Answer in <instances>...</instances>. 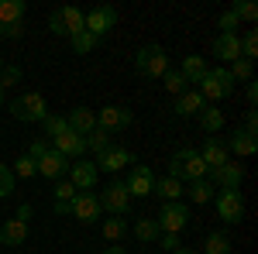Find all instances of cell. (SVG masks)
<instances>
[{
    "instance_id": "obj_1",
    "label": "cell",
    "mask_w": 258,
    "mask_h": 254,
    "mask_svg": "<svg viewBox=\"0 0 258 254\" xmlns=\"http://www.w3.org/2000/svg\"><path fill=\"white\" fill-rule=\"evenodd\" d=\"M28 158L35 161V172L45 179H62L69 172V161L52 148V144H45V141H31V148H28Z\"/></svg>"
},
{
    "instance_id": "obj_2",
    "label": "cell",
    "mask_w": 258,
    "mask_h": 254,
    "mask_svg": "<svg viewBox=\"0 0 258 254\" xmlns=\"http://www.w3.org/2000/svg\"><path fill=\"white\" fill-rule=\"evenodd\" d=\"M169 176L179 179V182H197V179H207V165H203L200 151L179 148L176 155L169 158Z\"/></svg>"
},
{
    "instance_id": "obj_3",
    "label": "cell",
    "mask_w": 258,
    "mask_h": 254,
    "mask_svg": "<svg viewBox=\"0 0 258 254\" xmlns=\"http://www.w3.org/2000/svg\"><path fill=\"white\" fill-rule=\"evenodd\" d=\"M135 69H138L145 79H162L169 72V55L162 45H141L135 52Z\"/></svg>"
},
{
    "instance_id": "obj_4",
    "label": "cell",
    "mask_w": 258,
    "mask_h": 254,
    "mask_svg": "<svg viewBox=\"0 0 258 254\" xmlns=\"http://www.w3.org/2000/svg\"><path fill=\"white\" fill-rule=\"evenodd\" d=\"M200 97L207 100V103H217V100H227L231 93H234V79H231V72L220 65V69H207V76L197 82Z\"/></svg>"
},
{
    "instance_id": "obj_5",
    "label": "cell",
    "mask_w": 258,
    "mask_h": 254,
    "mask_svg": "<svg viewBox=\"0 0 258 254\" xmlns=\"http://www.w3.org/2000/svg\"><path fill=\"white\" fill-rule=\"evenodd\" d=\"M28 230H31V203H21L18 216L4 220V227H0V244H4V247H21V244L28 240Z\"/></svg>"
},
{
    "instance_id": "obj_6",
    "label": "cell",
    "mask_w": 258,
    "mask_h": 254,
    "mask_svg": "<svg viewBox=\"0 0 258 254\" xmlns=\"http://www.w3.org/2000/svg\"><path fill=\"white\" fill-rule=\"evenodd\" d=\"M48 31L59 35V38H73V35L86 31V14L80 7H59V11L48 14Z\"/></svg>"
},
{
    "instance_id": "obj_7",
    "label": "cell",
    "mask_w": 258,
    "mask_h": 254,
    "mask_svg": "<svg viewBox=\"0 0 258 254\" xmlns=\"http://www.w3.org/2000/svg\"><path fill=\"white\" fill-rule=\"evenodd\" d=\"M11 114L24 124H41V120L48 117V103L41 97L38 90H28V93H21L14 103H11Z\"/></svg>"
},
{
    "instance_id": "obj_8",
    "label": "cell",
    "mask_w": 258,
    "mask_h": 254,
    "mask_svg": "<svg viewBox=\"0 0 258 254\" xmlns=\"http://www.w3.org/2000/svg\"><path fill=\"white\" fill-rule=\"evenodd\" d=\"M214 203H217V216L224 223L238 227L244 220V196H241V189H220V193H214Z\"/></svg>"
},
{
    "instance_id": "obj_9",
    "label": "cell",
    "mask_w": 258,
    "mask_h": 254,
    "mask_svg": "<svg viewBox=\"0 0 258 254\" xmlns=\"http://www.w3.org/2000/svg\"><path fill=\"white\" fill-rule=\"evenodd\" d=\"M97 199H100V210L110 213V216H127V213H131V193H127V186H124L120 179H117V182H110Z\"/></svg>"
},
{
    "instance_id": "obj_10",
    "label": "cell",
    "mask_w": 258,
    "mask_h": 254,
    "mask_svg": "<svg viewBox=\"0 0 258 254\" xmlns=\"http://www.w3.org/2000/svg\"><path fill=\"white\" fill-rule=\"evenodd\" d=\"M159 230L162 234H182L186 227H189V206L179 199V203H162L159 210Z\"/></svg>"
},
{
    "instance_id": "obj_11",
    "label": "cell",
    "mask_w": 258,
    "mask_h": 254,
    "mask_svg": "<svg viewBox=\"0 0 258 254\" xmlns=\"http://www.w3.org/2000/svg\"><path fill=\"white\" fill-rule=\"evenodd\" d=\"M117 24V7H110V4H103V7H93V11H86V31L93 35V38H103L110 28Z\"/></svg>"
},
{
    "instance_id": "obj_12",
    "label": "cell",
    "mask_w": 258,
    "mask_h": 254,
    "mask_svg": "<svg viewBox=\"0 0 258 254\" xmlns=\"http://www.w3.org/2000/svg\"><path fill=\"white\" fill-rule=\"evenodd\" d=\"M124 186H127L131 199H145V196H152V189H155V172H152L148 165H131Z\"/></svg>"
},
{
    "instance_id": "obj_13",
    "label": "cell",
    "mask_w": 258,
    "mask_h": 254,
    "mask_svg": "<svg viewBox=\"0 0 258 254\" xmlns=\"http://www.w3.org/2000/svg\"><path fill=\"white\" fill-rule=\"evenodd\" d=\"M52 148H55L66 161H80V158L86 155V137L73 134V131L66 127V131H59V134L52 137Z\"/></svg>"
},
{
    "instance_id": "obj_14",
    "label": "cell",
    "mask_w": 258,
    "mask_h": 254,
    "mask_svg": "<svg viewBox=\"0 0 258 254\" xmlns=\"http://www.w3.org/2000/svg\"><path fill=\"white\" fill-rule=\"evenodd\" d=\"M100 199L93 193H76L73 196V203H69V216H76L80 223H97L100 220Z\"/></svg>"
},
{
    "instance_id": "obj_15",
    "label": "cell",
    "mask_w": 258,
    "mask_h": 254,
    "mask_svg": "<svg viewBox=\"0 0 258 254\" xmlns=\"http://www.w3.org/2000/svg\"><path fill=\"white\" fill-rule=\"evenodd\" d=\"M135 124V114L131 110H124V107H100L97 114V127H103V131H110V134H117V131H124V127H131Z\"/></svg>"
},
{
    "instance_id": "obj_16",
    "label": "cell",
    "mask_w": 258,
    "mask_h": 254,
    "mask_svg": "<svg viewBox=\"0 0 258 254\" xmlns=\"http://www.w3.org/2000/svg\"><path fill=\"white\" fill-rule=\"evenodd\" d=\"M97 172H120V168H127V165H135V155L127 151V148H120V144H110L107 151H100L97 155Z\"/></svg>"
},
{
    "instance_id": "obj_17",
    "label": "cell",
    "mask_w": 258,
    "mask_h": 254,
    "mask_svg": "<svg viewBox=\"0 0 258 254\" xmlns=\"http://www.w3.org/2000/svg\"><path fill=\"white\" fill-rule=\"evenodd\" d=\"M69 182L76 186V193H90V189L100 182L97 165H93V161H86V158L73 161V165H69Z\"/></svg>"
},
{
    "instance_id": "obj_18",
    "label": "cell",
    "mask_w": 258,
    "mask_h": 254,
    "mask_svg": "<svg viewBox=\"0 0 258 254\" xmlns=\"http://www.w3.org/2000/svg\"><path fill=\"white\" fill-rule=\"evenodd\" d=\"M200 158H203L207 172H214V168H220V165H227V161H231L227 144H224L220 137H207V141H203V148H200Z\"/></svg>"
},
{
    "instance_id": "obj_19",
    "label": "cell",
    "mask_w": 258,
    "mask_h": 254,
    "mask_svg": "<svg viewBox=\"0 0 258 254\" xmlns=\"http://www.w3.org/2000/svg\"><path fill=\"white\" fill-rule=\"evenodd\" d=\"M210 182L217 186V189H241V179H244V168H241L238 161H227V165H220L214 172H207Z\"/></svg>"
},
{
    "instance_id": "obj_20",
    "label": "cell",
    "mask_w": 258,
    "mask_h": 254,
    "mask_svg": "<svg viewBox=\"0 0 258 254\" xmlns=\"http://www.w3.org/2000/svg\"><path fill=\"white\" fill-rule=\"evenodd\" d=\"M66 124H69V131H73V134L86 137L93 127H97V114H93L90 107H73V110L66 114Z\"/></svg>"
},
{
    "instance_id": "obj_21",
    "label": "cell",
    "mask_w": 258,
    "mask_h": 254,
    "mask_svg": "<svg viewBox=\"0 0 258 254\" xmlns=\"http://www.w3.org/2000/svg\"><path fill=\"white\" fill-rule=\"evenodd\" d=\"M214 55L220 62H238L241 59V35L231 31V35H217L214 38Z\"/></svg>"
},
{
    "instance_id": "obj_22",
    "label": "cell",
    "mask_w": 258,
    "mask_h": 254,
    "mask_svg": "<svg viewBox=\"0 0 258 254\" xmlns=\"http://www.w3.org/2000/svg\"><path fill=\"white\" fill-rule=\"evenodd\" d=\"M258 134H248L244 127H238L234 134H231V141H227V155H238V158H248V155H255V148H258Z\"/></svg>"
},
{
    "instance_id": "obj_23",
    "label": "cell",
    "mask_w": 258,
    "mask_h": 254,
    "mask_svg": "<svg viewBox=\"0 0 258 254\" xmlns=\"http://www.w3.org/2000/svg\"><path fill=\"white\" fill-rule=\"evenodd\" d=\"M203 107H207V100L200 97L197 90H186V93H179V97H176V114H179V117H197Z\"/></svg>"
},
{
    "instance_id": "obj_24",
    "label": "cell",
    "mask_w": 258,
    "mask_h": 254,
    "mask_svg": "<svg viewBox=\"0 0 258 254\" xmlns=\"http://www.w3.org/2000/svg\"><path fill=\"white\" fill-rule=\"evenodd\" d=\"M152 193L162 196L165 203H179L182 193H186V186H182L179 179H172V176H162V179H155V189H152Z\"/></svg>"
},
{
    "instance_id": "obj_25",
    "label": "cell",
    "mask_w": 258,
    "mask_h": 254,
    "mask_svg": "<svg viewBox=\"0 0 258 254\" xmlns=\"http://www.w3.org/2000/svg\"><path fill=\"white\" fill-rule=\"evenodd\" d=\"M24 11H28L24 0H0V28L4 24H24Z\"/></svg>"
},
{
    "instance_id": "obj_26",
    "label": "cell",
    "mask_w": 258,
    "mask_h": 254,
    "mask_svg": "<svg viewBox=\"0 0 258 254\" xmlns=\"http://www.w3.org/2000/svg\"><path fill=\"white\" fill-rule=\"evenodd\" d=\"M179 76L186 79V86H189V82H200V79L207 76V62L200 59V55H186V59H182V69H179Z\"/></svg>"
},
{
    "instance_id": "obj_27",
    "label": "cell",
    "mask_w": 258,
    "mask_h": 254,
    "mask_svg": "<svg viewBox=\"0 0 258 254\" xmlns=\"http://www.w3.org/2000/svg\"><path fill=\"white\" fill-rule=\"evenodd\" d=\"M131 234L138 237L141 244H152V240H159V223H155V216H141V220H135V227H131Z\"/></svg>"
},
{
    "instance_id": "obj_28",
    "label": "cell",
    "mask_w": 258,
    "mask_h": 254,
    "mask_svg": "<svg viewBox=\"0 0 258 254\" xmlns=\"http://www.w3.org/2000/svg\"><path fill=\"white\" fill-rule=\"evenodd\" d=\"M100 234L107 237L110 244H117V240L127 237V220H124V216H110V220H103V223H100Z\"/></svg>"
},
{
    "instance_id": "obj_29",
    "label": "cell",
    "mask_w": 258,
    "mask_h": 254,
    "mask_svg": "<svg viewBox=\"0 0 258 254\" xmlns=\"http://www.w3.org/2000/svg\"><path fill=\"white\" fill-rule=\"evenodd\" d=\"M203 254H231V237L224 230H210L203 240Z\"/></svg>"
},
{
    "instance_id": "obj_30",
    "label": "cell",
    "mask_w": 258,
    "mask_h": 254,
    "mask_svg": "<svg viewBox=\"0 0 258 254\" xmlns=\"http://www.w3.org/2000/svg\"><path fill=\"white\" fill-rule=\"evenodd\" d=\"M110 144H114V134H110V131H103V127H93V131L86 134V151H93V155L107 151Z\"/></svg>"
},
{
    "instance_id": "obj_31",
    "label": "cell",
    "mask_w": 258,
    "mask_h": 254,
    "mask_svg": "<svg viewBox=\"0 0 258 254\" xmlns=\"http://www.w3.org/2000/svg\"><path fill=\"white\" fill-rule=\"evenodd\" d=\"M197 117H200V127H203L210 137H214L220 127H224V114H220V110H214V107H203Z\"/></svg>"
},
{
    "instance_id": "obj_32",
    "label": "cell",
    "mask_w": 258,
    "mask_h": 254,
    "mask_svg": "<svg viewBox=\"0 0 258 254\" xmlns=\"http://www.w3.org/2000/svg\"><path fill=\"white\" fill-rule=\"evenodd\" d=\"M186 196H189L193 203H210V199H214V182H210V179H197V182H189Z\"/></svg>"
},
{
    "instance_id": "obj_33",
    "label": "cell",
    "mask_w": 258,
    "mask_h": 254,
    "mask_svg": "<svg viewBox=\"0 0 258 254\" xmlns=\"http://www.w3.org/2000/svg\"><path fill=\"white\" fill-rule=\"evenodd\" d=\"M231 79L234 82H251L255 79V62H248V59H238V62H231Z\"/></svg>"
},
{
    "instance_id": "obj_34",
    "label": "cell",
    "mask_w": 258,
    "mask_h": 254,
    "mask_svg": "<svg viewBox=\"0 0 258 254\" xmlns=\"http://www.w3.org/2000/svg\"><path fill=\"white\" fill-rule=\"evenodd\" d=\"M227 11H231V14H234L238 21H255V18H258V7L251 4V0H234Z\"/></svg>"
},
{
    "instance_id": "obj_35",
    "label": "cell",
    "mask_w": 258,
    "mask_h": 254,
    "mask_svg": "<svg viewBox=\"0 0 258 254\" xmlns=\"http://www.w3.org/2000/svg\"><path fill=\"white\" fill-rule=\"evenodd\" d=\"M162 86H165L172 97H179V93H186V90H189V86H186V79L179 76V69H169V72L162 76Z\"/></svg>"
},
{
    "instance_id": "obj_36",
    "label": "cell",
    "mask_w": 258,
    "mask_h": 254,
    "mask_svg": "<svg viewBox=\"0 0 258 254\" xmlns=\"http://www.w3.org/2000/svg\"><path fill=\"white\" fill-rule=\"evenodd\" d=\"M241 59H248V62L258 59V31L255 28H251L248 35H241Z\"/></svg>"
},
{
    "instance_id": "obj_37",
    "label": "cell",
    "mask_w": 258,
    "mask_h": 254,
    "mask_svg": "<svg viewBox=\"0 0 258 254\" xmlns=\"http://www.w3.org/2000/svg\"><path fill=\"white\" fill-rule=\"evenodd\" d=\"M73 52H80V55H90L93 48H97V38L90 35V31H80V35H73Z\"/></svg>"
},
{
    "instance_id": "obj_38",
    "label": "cell",
    "mask_w": 258,
    "mask_h": 254,
    "mask_svg": "<svg viewBox=\"0 0 258 254\" xmlns=\"http://www.w3.org/2000/svg\"><path fill=\"white\" fill-rule=\"evenodd\" d=\"M14 186H18V179H14V172H11V165L0 161V199H7V196L14 193Z\"/></svg>"
},
{
    "instance_id": "obj_39",
    "label": "cell",
    "mask_w": 258,
    "mask_h": 254,
    "mask_svg": "<svg viewBox=\"0 0 258 254\" xmlns=\"http://www.w3.org/2000/svg\"><path fill=\"white\" fill-rule=\"evenodd\" d=\"M11 172H14V179H35V176H38V172H35V161H31L28 155H21L18 165H14Z\"/></svg>"
},
{
    "instance_id": "obj_40",
    "label": "cell",
    "mask_w": 258,
    "mask_h": 254,
    "mask_svg": "<svg viewBox=\"0 0 258 254\" xmlns=\"http://www.w3.org/2000/svg\"><path fill=\"white\" fill-rule=\"evenodd\" d=\"M55 203H73V196H76V186L69 182V179H59V186H55Z\"/></svg>"
},
{
    "instance_id": "obj_41",
    "label": "cell",
    "mask_w": 258,
    "mask_h": 254,
    "mask_svg": "<svg viewBox=\"0 0 258 254\" xmlns=\"http://www.w3.org/2000/svg\"><path fill=\"white\" fill-rule=\"evenodd\" d=\"M21 76H24V69H21V65H4V72H0V82H4V90H7V86H18Z\"/></svg>"
},
{
    "instance_id": "obj_42",
    "label": "cell",
    "mask_w": 258,
    "mask_h": 254,
    "mask_svg": "<svg viewBox=\"0 0 258 254\" xmlns=\"http://www.w3.org/2000/svg\"><path fill=\"white\" fill-rule=\"evenodd\" d=\"M41 124H45V134H48V137H55L59 131H66V127H69V124H66V117H59V114H48Z\"/></svg>"
},
{
    "instance_id": "obj_43",
    "label": "cell",
    "mask_w": 258,
    "mask_h": 254,
    "mask_svg": "<svg viewBox=\"0 0 258 254\" xmlns=\"http://www.w3.org/2000/svg\"><path fill=\"white\" fill-rule=\"evenodd\" d=\"M217 28H220V35H231V31L238 28V18H234L231 11H224V14L217 18Z\"/></svg>"
},
{
    "instance_id": "obj_44",
    "label": "cell",
    "mask_w": 258,
    "mask_h": 254,
    "mask_svg": "<svg viewBox=\"0 0 258 254\" xmlns=\"http://www.w3.org/2000/svg\"><path fill=\"white\" fill-rule=\"evenodd\" d=\"M159 244H162L169 254H172L176 247H182V237H179V234H159Z\"/></svg>"
},
{
    "instance_id": "obj_45",
    "label": "cell",
    "mask_w": 258,
    "mask_h": 254,
    "mask_svg": "<svg viewBox=\"0 0 258 254\" xmlns=\"http://www.w3.org/2000/svg\"><path fill=\"white\" fill-rule=\"evenodd\" d=\"M24 35V24H4L0 28V38H21Z\"/></svg>"
},
{
    "instance_id": "obj_46",
    "label": "cell",
    "mask_w": 258,
    "mask_h": 254,
    "mask_svg": "<svg viewBox=\"0 0 258 254\" xmlns=\"http://www.w3.org/2000/svg\"><path fill=\"white\" fill-rule=\"evenodd\" d=\"M244 131L248 134H258V110H248L244 114Z\"/></svg>"
},
{
    "instance_id": "obj_47",
    "label": "cell",
    "mask_w": 258,
    "mask_h": 254,
    "mask_svg": "<svg viewBox=\"0 0 258 254\" xmlns=\"http://www.w3.org/2000/svg\"><path fill=\"white\" fill-rule=\"evenodd\" d=\"M244 97H248V110H255V103H258V82H248Z\"/></svg>"
},
{
    "instance_id": "obj_48",
    "label": "cell",
    "mask_w": 258,
    "mask_h": 254,
    "mask_svg": "<svg viewBox=\"0 0 258 254\" xmlns=\"http://www.w3.org/2000/svg\"><path fill=\"white\" fill-rule=\"evenodd\" d=\"M55 213H59V216H69V203H55Z\"/></svg>"
},
{
    "instance_id": "obj_49",
    "label": "cell",
    "mask_w": 258,
    "mask_h": 254,
    "mask_svg": "<svg viewBox=\"0 0 258 254\" xmlns=\"http://www.w3.org/2000/svg\"><path fill=\"white\" fill-rule=\"evenodd\" d=\"M172 254H197V251H193V247H176Z\"/></svg>"
},
{
    "instance_id": "obj_50",
    "label": "cell",
    "mask_w": 258,
    "mask_h": 254,
    "mask_svg": "<svg viewBox=\"0 0 258 254\" xmlns=\"http://www.w3.org/2000/svg\"><path fill=\"white\" fill-rule=\"evenodd\" d=\"M103 254H127V251H124V247H107Z\"/></svg>"
},
{
    "instance_id": "obj_51",
    "label": "cell",
    "mask_w": 258,
    "mask_h": 254,
    "mask_svg": "<svg viewBox=\"0 0 258 254\" xmlns=\"http://www.w3.org/2000/svg\"><path fill=\"white\" fill-rule=\"evenodd\" d=\"M4 93H7V90H4V82H0V103H4Z\"/></svg>"
},
{
    "instance_id": "obj_52",
    "label": "cell",
    "mask_w": 258,
    "mask_h": 254,
    "mask_svg": "<svg viewBox=\"0 0 258 254\" xmlns=\"http://www.w3.org/2000/svg\"><path fill=\"white\" fill-rule=\"evenodd\" d=\"M0 72H4V55H0Z\"/></svg>"
}]
</instances>
